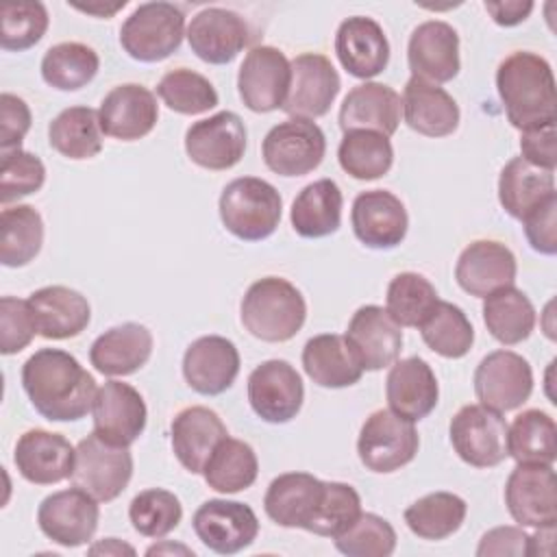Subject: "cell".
I'll use <instances>...</instances> for the list:
<instances>
[{
	"label": "cell",
	"instance_id": "1",
	"mask_svg": "<svg viewBox=\"0 0 557 557\" xmlns=\"http://www.w3.org/2000/svg\"><path fill=\"white\" fill-rule=\"evenodd\" d=\"M22 387L35 411L50 422H74L91 411L96 381L61 348H39L22 366Z\"/></svg>",
	"mask_w": 557,
	"mask_h": 557
},
{
	"label": "cell",
	"instance_id": "2",
	"mask_svg": "<svg viewBox=\"0 0 557 557\" xmlns=\"http://www.w3.org/2000/svg\"><path fill=\"white\" fill-rule=\"evenodd\" d=\"M496 89L513 128L527 131L555 122V76L544 57L529 50L505 57L496 70Z\"/></svg>",
	"mask_w": 557,
	"mask_h": 557
},
{
	"label": "cell",
	"instance_id": "3",
	"mask_svg": "<svg viewBox=\"0 0 557 557\" xmlns=\"http://www.w3.org/2000/svg\"><path fill=\"white\" fill-rule=\"evenodd\" d=\"M244 329L270 344L292 339L307 320V302L296 285L281 276H263L255 281L239 307Z\"/></svg>",
	"mask_w": 557,
	"mask_h": 557
},
{
	"label": "cell",
	"instance_id": "4",
	"mask_svg": "<svg viewBox=\"0 0 557 557\" xmlns=\"http://www.w3.org/2000/svg\"><path fill=\"white\" fill-rule=\"evenodd\" d=\"M218 211L231 235L242 242H261L278 228L283 200L272 183L257 176H242L222 189Z\"/></svg>",
	"mask_w": 557,
	"mask_h": 557
},
{
	"label": "cell",
	"instance_id": "5",
	"mask_svg": "<svg viewBox=\"0 0 557 557\" xmlns=\"http://www.w3.org/2000/svg\"><path fill=\"white\" fill-rule=\"evenodd\" d=\"M185 13L172 2L139 4L120 28V46L139 63H157L181 48Z\"/></svg>",
	"mask_w": 557,
	"mask_h": 557
},
{
	"label": "cell",
	"instance_id": "6",
	"mask_svg": "<svg viewBox=\"0 0 557 557\" xmlns=\"http://www.w3.org/2000/svg\"><path fill=\"white\" fill-rule=\"evenodd\" d=\"M133 476V455L128 446H115L98 433L83 437L76 446L72 485L87 492L98 503L115 500Z\"/></svg>",
	"mask_w": 557,
	"mask_h": 557
},
{
	"label": "cell",
	"instance_id": "7",
	"mask_svg": "<svg viewBox=\"0 0 557 557\" xmlns=\"http://www.w3.org/2000/svg\"><path fill=\"white\" fill-rule=\"evenodd\" d=\"M418 448L420 437L413 422L389 409L372 411L357 440V455L361 463L376 474H389L405 468L413 461Z\"/></svg>",
	"mask_w": 557,
	"mask_h": 557
},
{
	"label": "cell",
	"instance_id": "8",
	"mask_svg": "<svg viewBox=\"0 0 557 557\" xmlns=\"http://www.w3.org/2000/svg\"><path fill=\"white\" fill-rule=\"evenodd\" d=\"M448 437L459 459L474 468H494L509 457L503 413L481 403L466 405L453 416Z\"/></svg>",
	"mask_w": 557,
	"mask_h": 557
},
{
	"label": "cell",
	"instance_id": "9",
	"mask_svg": "<svg viewBox=\"0 0 557 557\" xmlns=\"http://www.w3.org/2000/svg\"><path fill=\"white\" fill-rule=\"evenodd\" d=\"M326 152V137L311 120L289 117L268 131L261 157L268 170L278 176H305L313 172Z\"/></svg>",
	"mask_w": 557,
	"mask_h": 557
},
{
	"label": "cell",
	"instance_id": "10",
	"mask_svg": "<svg viewBox=\"0 0 557 557\" xmlns=\"http://www.w3.org/2000/svg\"><path fill=\"white\" fill-rule=\"evenodd\" d=\"M533 392V370L513 350H494L474 370V394L481 405L505 413L522 407Z\"/></svg>",
	"mask_w": 557,
	"mask_h": 557
},
{
	"label": "cell",
	"instance_id": "11",
	"mask_svg": "<svg viewBox=\"0 0 557 557\" xmlns=\"http://www.w3.org/2000/svg\"><path fill=\"white\" fill-rule=\"evenodd\" d=\"M505 505L520 527L557 522V479L548 463H518L505 483Z\"/></svg>",
	"mask_w": 557,
	"mask_h": 557
},
{
	"label": "cell",
	"instance_id": "12",
	"mask_svg": "<svg viewBox=\"0 0 557 557\" xmlns=\"http://www.w3.org/2000/svg\"><path fill=\"white\" fill-rule=\"evenodd\" d=\"M302 400V379L285 359H268L248 376V403L263 422L285 424L294 420Z\"/></svg>",
	"mask_w": 557,
	"mask_h": 557
},
{
	"label": "cell",
	"instance_id": "13",
	"mask_svg": "<svg viewBox=\"0 0 557 557\" xmlns=\"http://www.w3.org/2000/svg\"><path fill=\"white\" fill-rule=\"evenodd\" d=\"M289 81L292 65L287 57L274 46H255L239 65L237 91L250 111L270 113L283 109Z\"/></svg>",
	"mask_w": 557,
	"mask_h": 557
},
{
	"label": "cell",
	"instance_id": "14",
	"mask_svg": "<svg viewBox=\"0 0 557 557\" xmlns=\"http://www.w3.org/2000/svg\"><path fill=\"white\" fill-rule=\"evenodd\" d=\"M191 527L198 540L218 555H235L259 535V520L252 507L226 498L205 500L196 509Z\"/></svg>",
	"mask_w": 557,
	"mask_h": 557
},
{
	"label": "cell",
	"instance_id": "15",
	"mask_svg": "<svg viewBox=\"0 0 557 557\" xmlns=\"http://www.w3.org/2000/svg\"><path fill=\"white\" fill-rule=\"evenodd\" d=\"M246 126L233 111H220L194 122L185 133V152L198 168L222 172L237 165L246 152Z\"/></svg>",
	"mask_w": 557,
	"mask_h": 557
},
{
	"label": "cell",
	"instance_id": "16",
	"mask_svg": "<svg viewBox=\"0 0 557 557\" xmlns=\"http://www.w3.org/2000/svg\"><path fill=\"white\" fill-rule=\"evenodd\" d=\"M292 65L289 91L283 102V111L289 117L315 120L329 113L339 94V74L333 63L318 52H302Z\"/></svg>",
	"mask_w": 557,
	"mask_h": 557
},
{
	"label": "cell",
	"instance_id": "17",
	"mask_svg": "<svg viewBox=\"0 0 557 557\" xmlns=\"http://www.w3.org/2000/svg\"><path fill=\"white\" fill-rule=\"evenodd\" d=\"M98 500L78 487L46 496L37 509V524L41 533L65 548L87 544L98 529Z\"/></svg>",
	"mask_w": 557,
	"mask_h": 557
},
{
	"label": "cell",
	"instance_id": "18",
	"mask_svg": "<svg viewBox=\"0 0 557 557\" xmlns=\"http://www.w3.org/2000/svg\"><path fill=\"white\" fill-rule=\"evenodd\" d=\"M91 416L94 433L115 446H131L146 429L148 409L133 385L124 381H107L96 392Z\"/></svg>",
	"mask_w": 557,
	"mask_h": 557
},
{
	"label": "cell",
	"instance_id": "19",
	"mask_svg": "<svg viewBox=\"0 0 557 557\" xmlns=\"http://www.w3.org/2000/svg\"><path fill=\"white\" fill-rule=\"evenodd\" d=\"M350 224L366 248L392 250L403 244L409 218L398 196L387 189H368L352 200Z\"/></svg>",
	"mask_w": 557,
	"mask_h": 557
},
{
	"label": "cell",
	"instance_id": "20",
	"mask_svg": "<svg viewBox=\"0 0 557 557\" xmlns=\"http://www.w3.org/2000/svg\"><path fill=\"white\" fill-rule=\"evenodd\" d=\"M185 37L200 61L224 65L248 46L250 28L239 13L222 7H207L191 17Z\"/></svg>",
	"mask_w": 557,
	"mask_h": 557
},
{
	"label": "cell",
	"instance_id": "21",
	"mask_svg": "<svg viewBox=\"0 0 557 557\" xmlns=\"http://www.w3.org/2000/svg\"><path fill=\"white\" fill-rule=\"evenodd\" d=\"M403 326L379 305L359 307L346 329V342L363 370L389 368L403 350Z\"/></svg>",
	"mask_w": 557,
	"mask_h": 557
},
{
	"label": "cell",
	"instance_id": "22",
	"mask_svg": "<svg viewBox=\"0 0 557 557\" xmlns=\"http://www.w3.org/2000/svg\"><path fill=\"white\" fill-rule=\"evenodd\" d=\"M407 63L413 78L440 85L459 74V35L442 22L429 20L413 28L407 44Z\"/></svg>",
	"mask_w": 557,
	"mask_h": 557
},
{
	"label": "cell",
	"instance_id": "23",
	"mask_svg": "<svg viewBox=\"0 0 557 557\" xmlns=\"http://www.w3.org/2000/svg\"><path fill=\"white\" fill-rule=\"evenodd\" d=\"M239 350L222 335L194 339L183 355L185 383L202 396L224 394L239 374Z\"/></svg>",
	"mask_w": 557,
	"mask_h": 557
},
{
	"label": "cell",
	"instance_id": "24",
	"mask_svg": "<svg viewBox=\"0 0 557 557\" xmlns=\"http://www.w3.org/2000/svg\"><path fill=\"white\" fill-rule=\"evenodd\" d=\"M76 448L61 433L30 429L20 435L13 461L22 479L35 485H54L72 476Z\"/></svg>",
	"mask_w": 557,
	"mask_h": 557
},
{
	"label": "cell",
	"instance_id": "25",
	"mask_svg": "<svg viewBox=\"0 0 557 557\" xmlns=\"http://www.w3.org/2000/svg\"><path fill=\"white\" fill-rule=\"evenodd\" d=\"M98 117L104 135L120 141H137L157 126L159 104L148 87L124 83L102 98Z\"/></svg>",
	"mask_w": 557,
	"mask_h": 557
},
{
	"label": "cell",
	"instance_id": "26",
	"mask_svg": "<svg viewBox=\"0 0 557 557\" xmlns=\"http://www.w3.org/2000/svg\"><path fill=\"white\" fill-rule=\"evenodd\" d=\"M518 274V263L513 252L492 239H476L468 244L455 265L457 285L476 298H485L487 294L513 285Z\"/></svg>",
	"mask_w": 557,
	"mask_h": 557
},
{
	"label": "cell",
	"instance_id": "27",
	"mask_svg": "<svg viewBox=\"0 0 557 557\" xmlns=\"http://www.w3.org/2000/svg\"><path fill=\"white\" fill-rule=\"evenodd\" d=\"M335 54L355 78H374L389 63V41L379 22L366 15L346 17L335 33Z\"/></svg>",
	"mask_w": 557,
	"mask_h": 557
},
{
	"label": "cell",
	"instance_id": "28",
	"mask_svg": "<svg viewBox=\"0 0 557 557\" xmlns=\"http://www.w3.org/2000/svg\"><path fill=\"white\" fill-rule=\"evenodd\" d=\"M385 398L389 411L418 422L426 418L440 398V385L431 366L420 357L396 359L385 379Z\"/></svg>",
	"mask_w": 557,
	"mask_h": 557
},
{
	"label": "cell",
	"instance_id": "29",
	"mask_svg": "<svg viewBox=\"0 0 557 557\" xmlns=\"http://www.w3.org/2000/svg\"><path fill=\"white\" fill-rule=\"evenodd\" d=\"M226 435L228 431L222 418L202 405L181 409L170 424L174 457L191 474H202L211 453Z\"/></svg>",
	"mask_w": 557,
	"mask_h": 557
},
{
	"label": "cell",
	"instance_id": "30",
	"mask_svg": "<svg viewBox=\"0 0 557 557\" xmlns=\"http://www.w3.org/2000/svg\"><path fill=\"white\" fill-rule=\"evenodd\" d=\"M403 100L396 89L383 83L366 81L352 87L339 107V128L374 131L392 137L400 124Z\"/></svg>",
	"mask_w": 557,
	"mask_h": 557
},
{
	"label": "cell",
	"instance_id": "31",
	"mask_svg": "<svg viewBox=\"0 0 557 557\" xmlns=\"http://www.w3.org/2000/svg\"><path fill=\"white\" fill-rule=\"evenodd\" d=\"M152 333L139 322H124L98 335L89 348L91 366L104 376H128L152 355Z\"/></svg>",
	"mask_w": 557,
	"mask_h": 557
},
{
	"label": "cell",
	"instance_id": "32",
	"mask_svg": "<svg viewBox=\"0 0 557 557\" xmlns=\"http://www.w3.org/2000/svg\"><path fill=\"white\" fill-rule=\"evenodd\" d=\"M324 492V481L309 472H285L272 479L263 496L268 518L285 529H307Z\"/></svg>",
	"mask_w": 557,
	"mask_h": 557
},
{
	"label": "cell",
	"instance_id": "33",
	"mask_svg": "<svg viewBox=\"0 0 557 557\" xmlns=\"http://www.w3.org/2000/svg\"><path fill=\"white\" fill-rule=\"evenodd\" d=\"M37 333L46 339H70L81 335L89 320L91 307L87 298L65 285H48L28 296Z\"/></svg>",
	"mask_w": 557,
	"mask_h": 557
},
{
	"label": "cell",
	"instance_id": "34",
	"mask_svg": "<svg viewBox=\"0 0 557 557\" xmlns=\"http://www.w3.org/2000/svg\"><path fill=\"white\" fill-rule=\"evenodd\" d=\"M400 100L407 126L424 137H446L459 126V107L440 85L411 76Z\"/></svg>",
	"mask_w": 557,
	"mask_h": 557
},
{
	"label": "cell",
	"instance_id": "35",
	"mask_svg": "<svg viewBox=\"0 0 557 557\" xmlns=\"http://www.w3.org/2000/svg\"><path fill=\"white\" fill-rule=\"evenodd\" d=\"M302 368L307 376L329 389H342L359 383L363 368L344 335L322 333L311 337L302 348Z\"/></svg>",
	"mask_w": 557,
	"mask_h": 557
},
{
	"label": "cell",
	"instance_id": "36",
	"mask_svg": "<svg viewBox=\"0 0 557 557\" xmlns=\"http://www.w3.org/2000/svg\"><path fill=\"white\" fill-rule=\"evenodd\" d=\"M555 194V172L513 157L498 176V202L516 220L544 205Z\"/></svg>",
	"mask_w": 557,
	"mask_h": 557
},
{
	"label": "cell",
	"instance_id": "37",
	"mask_svg": "<svg viewBox=\"0 0 557 557\" xmlns=\"http://www.w3.org/2000/svg\"><path fill=\"white\" fill-rule=\"evenodd\" d=\"M342 189L331 178L305 185L292 202V228L305 239L333 235L342 224Z\"/></svg>",
	"mask_w": 557,
	"mask_h": 557
},
{
	"label": "cell",
	"instance_id": "38",
	"mask_svg": "<svg viewBox=\"0 0 557 557\" xmlns=\"http://www.w3.org/2000/svg\"><path fill=\"white\" fill-rule=\"evenodd\" d=\"M483 322L496 342L513 346L533 333L535 307L522 289L507 285L483 298Z\"/></svg>",
	"mask_w": 557,
	"mask_h": 557
},
{
	"label": "cell",
	"instance_id": "39",
	"mask_svg": "<svg viewBox=\"0 0 557 557\" xmlns=\"http://www.w3.org/2000/svg\"><path fill=\"white\" fill-rule=\"evenodd\" d=\"M44 220L30 205L4 207L0 213V263L24 268L41 250Z\"/></svg>",
	"mask_w": 557,
	"mask_h": 557
},
{
	"label": "cell",
	"instance_id": "40",
	"mask_svg": "<svg viewBox=\"0 0 557 557\" xmlns=\"http://www.w3.org/2000/svg\"><path fill=\"white\" fill-rule=\"evenodd\" d=\"M102 135L98 111L89 107H67L48 126L50 146L74 161L96 157L102 150Z\"/></svg>",
	"mask_w": 557,
	"mask_h": 557
},
{
	"label": "cell",
	"instance_id": "41",
	"mask_svg": "<svg viewBox=\"0 0 557 557\" xmlns=\"http://www.w3.org/2000/svg\"><path fill=\"white\" fill-rule=\"evenodd\" d=\"M257 474L259 461L252 446L228 435L215 446L202 470L207 485L220 494L248 490L257 481Z\"/></svg>",
	"mask_w": 557,
	"mask_h": 557
},
{
	"label": "cell",
	"instance_id": "42",
	"mask_svg": "<svg viewBox=\"0 0 557 557\" xmlns=\"http://www.w3.org/2000/svg\"><path fill=\"white\" fill-rule=\"evenodd\" d=\"M468 513V505L453 492H431L411 503L403 518L413 535L420 540H446L459 531Z\"/></svg>",
	"mask_w": 557,
	"mask_h": 557
},
{
	"label": "cell",
	"instance_id": "43",
	"mask_svg": "<svg viewBox=\"0 0 557 557\" xmlns=\"http://www.w3.org/2000/svg\"><path fill=\"white\" fill-rule=\"evenodd\" d=\"M507 450L516 463H548L557 457V426L555 420L540 411L527 409L511 426H507Z\"/></svg>",
	"mask_w": 557,
	"mask_h": 557
},
{
	"label": "cell",
	"instance_id": "44",
	"mask_svg": "<svg viewBox=\"0 0 557 557\" xmlns=\"http://www.w3.org/2000/svg\"><path fill=\"white\" fill-rule=\"evenodd\" d=\"M100 67L98 52L81 41L50 46L41 59V78L59 91H76L89 85Z\"/></svg>",
	"mask_w": 557,
	"mask_h": 557
},
{
	"label": "cell",
	"instance_id": "45",
	"mask_svg": "<svg viewBox=\"0 0 557 557\" xmlns=\"http://www.w3.org/2000/svg\"><path fill=\"white\" fill-rule=\"evenodd\" d=\"M337 161L342 170L357 181H374L385 176L394 163V148L389 137L374 131L344 133Z\"/></svg>",
	"mask_w": 557,
	"mask_h": 557
},
{
	"label": "cell",
	"instance_id": "46",
	"mask_svg": "<svg viewBox=\"0 0 557 557\" xmlns=\"http://www.w3.org/2000/svg\"><path fill=\"white\" fill-rule=\"evenodd\" d=\"M422 342L444 359H461L474 344V329L468 315L453 302L440 300L420 324Z\"/></svg>",
	"mask_w": 557,
	"mask_h": 557
},
{
	"label": "cell",
	"instance_id": "47",
	"mask_svg": "<svg viewBox=\"0 0 557 557\" xmlns=\"http://www.w3.org/2000/svg\"><path fill=\"white\" fill-rule=\"evenodd\" d=\"M385 302V309L396 324L420 329L440 302V296L426 276L418 272H400L389 281Z\"/></svg>",
	"mask_w": 557,
	"mask_h": 557
},
{
	"label": "cell",
	"instance_id": "48",
	"mask_svg": "<svg viewBox=\"0 0 557 557\" xmlns=\"http://www.w3.org/2000/svg\"><path fill=\"white\" fill-rule=\"evenodd\" d=\"M157 94L170 111L181 115H200L218 107V91L209 78L187 67L165 72L157 85Z\"/></svg>",
	"mask_w": 557,
	"mask_h": 557
},
{
	"label": "cell",
	"instance_id": "49",
	"mask_svg": "<svg viewBox=\"0 0 557 557\" xmlns=\"http://www.w3.org/2000/svg\"><path fill=\"white\" fill-rule=\"evenodd\" d=\"M181 518L183 505L178 496L163 487L144 490L128 505V520L144 537H165L178 527Z\"/></svg>",
	"mask_w": 557,
	"mask_h": 557
},
{
	"label": "cell",
	"instance_id": "50",
	"mask_svg": "<svg viewBox=\"0 0 557 557\" xmlns=\"http://www.w3.org/2000/svg\"><path fill=\"white\" fill-rule=\"evenodd\" d=\"M396 531L385 518L361 511L344 533L333 537V544L348 557H389L396 550Z\"/></svg>",
	"mask_w": 557,
	"mask_h": 557
},
{
	"label": "cell",
	"instance_id": "51",
	"mask_svg": "<svg viewBox=\"0 0 557 557\" xmlns=\"http://www.w3.org/2000/svg\"><path fill=\"white\" fill-rule=\"evenodd\" d=\"M359 513L361 498L352 485L342 481H324L320 505L305 531L333 540L339 533H344L357 520Z\"/></svg>",
	"mask_w": 557,
	"mask_h": 557
},
{
	"label": "cell",
	"instance_id": "52",
	"mask_svg": "<svg viewBox=\"0 0 557 557\" xmlns=\"http://www.w3.org/2000/svg\"><path fill=\"white\" fill-rule=\"evenodd\" d=\"M0 46L9 52H22L39 44L48 30V11L41 2H17L4 4L2 11Z\"/></svg>",
	"mask_w": 557,
	"mask_h": 557
},
{
	"label": "cell",
	"instance_id": "53",
	"mask_svg": "<svg viewBox=\"0 0 557 557\" xmlns=\"http://www.w3.org/2000/svg\"><path fill=\"white\" fill-rule=\"evenodd\" d=\"M44 183H46V168L37 154L26 152L22 148L2 152L0 202L4 207L17 198L39 191Z\"/></svg>",
	"mask_w": 557,
	"mask_h": 557
},
{
	"label": "cell",
	"instance_id": "54",
	"mask_svg": "<svg viewBox=\"0 0 557 557\" xmlns=\"http://www.w3.org/2000/svg\"><path fill=\"white\" fill-rule=\"evenodd\" d=\"M37 333L35 315L28 305V298L2 296L0 298V352L15 355L24 350Z\"/></svg>",
	"mask_w": 557,
	"mask_h": 557
},
{
	"label": "cell",
	"instance_id": "55",
	"mask_svg": "<svg viewBox=\"0 0 557 557\" xmlns=\"http://www.w3.org/2000/svg\"><path fill=\"white\" fill-rule=\"evenodd\" d=\"M522 228L531 248L540 255L553 257L557 252V196L533 209L522 220Z\"/></svg>",
	"mask_w": 557,
	"mask_h": 557
},
{
	"label": "cell",
	"instance_id": "56",
	"mask_svg": "<svg viewBox=\"0 0 557 557\" xmlns=\"http://www.w3.org/2000/svg\"><path fill=\"white\" fill-rule=\"evenodd\" d=\"M30 109L28 104L15 96L4 91L0 96V148L2 152L17 150L22 139L30 128Z\"/></svg>",
	"mask_w": 557,
	"mask_h": 557
},
{
	"label": "cell",
	"instance_id": "57",
	"mask_svg": "<svg viewBox=\"0 0 557 557\" xmlns=\"http://www.w3.org/2000/svg\"><path fill=\"white\" fill-rule=\"evenodd\" d=\"M520 150H522V159L555 172L557 165V135H555V122L542 124V126H533L522 131L520 135Z\"/></svg>",
	"mask_w": 557,
	"mask_h": 557
},
{
	"label": "cell",
	"instance_id": "58",
	"mask_svg": "<svg viewBox=\"0 0 557 557\" xmlns=\"http://www.w3.org/2000/svg\"><path fill=\"white\" fill-rule=\"evenodd\" d=\"M479 557L505 555V557H522L529 555V535L522 527H496L483 533L476 546Z\"/></svg>",
	"mask_w": 557,
	"mask_h": 557
},
{
	"label": "cell",
	"instance_id": "59",
	"mask_svg": "<svg viewBox=\"0 0 557 557\" xmlns=\"http://www.w3.org/2000/svg\"><path fill=\"white\" fill-rule=\"evenodd\" d=\"M485 11L492 15V20L498 24V26H518L522 24L531 11H533V2L529 0H505V2H485L483 4Z\"/></svg>",
	"mask_w": 557,
	"mask_h": 557
},
{
	"label": "cell",
	"instance_id": "60",
	"mask_svg": "<svg viewBox=\"0 0 557 557\" xmlns=\"http://www.w3.org/2000/svg\"><path fill=\"white\" fill-rule=\"evenodd\" d=\"M87 553L89 555H115L117 557V555H135V548L131 544L117 540V537H104V540L91 544Z\"/></svg>",
	"mask_w": 557,
	"mask_h": 557
},
{
	"label": "cell",
	"instance_id": "61",
	"mask_svg": "<svg viewBox=\"0 0 557 557\" xmlns=\"http://www.w3.org/2000/svg\"><path fill=\"white\" fill-rule=\"evenodd\" d=\"M74 9H78V11H83V13H91V15H98V17H111L113 13H117L120 9H124L126 7V2L122 0V2H115V4H100V2H96V4H72Z\"/></svg>",
	"mask_w": 557,
	"mask_h": 557
},
{
	"label": "cell",
	"instance_id": "62",
	"mask_svg": "<svg viewBox=\"0 0 557 557\" xmlns=\"http://www.w3.org/2000/svg\"><path fill=\"white\" fill-rule=\"evenodd\" d=\"M163 553H181V555H187V557H194V550L183 546V544H170V542H163V544H154L146 550V555H163Z\"/></svg>",
	"mask_w": 557,
	"mask_h": 557
}]
</instances>
